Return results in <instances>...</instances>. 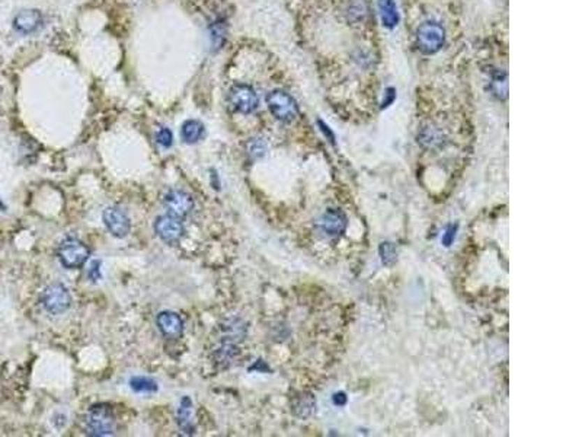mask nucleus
Here are the masks:
<instances>
[{"label":"nucleus","mask_w":582,"mask_h":437,"mask_svg":"<svg viewBox=\"0 0 582 437\" xmlns=\"http://www.w3.org/2000/svg\"><path fill=\"white\" fill-rule=\"evenodd\" d=\"M84 430L89 436H111L117 430V420L112 410L107 406L92 407L84 417Z\"/></svg>","instance_id":"f257e3e1"},{"label":"nucleus","mask_w":582,"mask_h":437,"mask_svg":"<svg viewBox=\"0 0 582 437\" xmlns=\"http://www.w3.org/2000/svg\"><path fill=\"white\" fill-rule=\"evenodd\" d=\"M267 104L271 114L283 123H291L299 115V105L294 98L284 91L276 89L268 94Z\"/></svg>","instance_id":"f03ea898"},{"label":"nucleus","mask_w":582,"mask_h":437,"mask_svg":"<svg viewBox=\"0 0 582 437\" xmlns=\"http://www.w3.org/2000/svg\"><path fill=\"white\" fill-rule=\"evenodd\" d=\"M446 41V31L437 22H424L417 31V44L424 54H435Z\"/></svg>","instance_id":"7ed1b4c3"},{"label":"nucleus","mask_w":582,"mask_h":437,"mask_svg":"<svg viewBox=\"0 0 582 437\" xmlns=\"http://www.w3.org/2000/svg\"><path fill=\"white\" fill-rule=\"evenodd\" d=\"M89 254H91L89 248L82 241L75 239V238L64 239L57 248V257L60 262L66 268H72V270L73 268L82 267L84 262H87L89 258Z\"/></svg>","instance_id":"20e7f679"},{"label":"nucleus","mask_w":582,"mask_h":437,"mask_svg":"<svg viewBox=\"0 0 582 437\" xmlns=\"http://www.w3.org/2000/svg\"><path fill=\"white\" fill-rule=\"evenodd\" d=\"M43 306L47 312L53 315L64 313L72 305V296L68 290L60 283H53L43 292Z\"/></svg>","instance_id":"39448f33"},{"label":"nucleus","mask_w":582,"mask_h":437,"mask_svg":"<svg viewBox=\"0 0 582 437\" xmlns=\"http://www.w3.org/2000/svg\"><path fill=\"white\" fill-rule=\"evenodd\" d=\"M227 99L232 110L241 114H251L260 105L258 95H256L253 88H251L249 85H244V83L233 85L229 91Z\"/></svg>","instance_id":"423d86ee"},{"label":"nucleus","mask_w":582,"mask_h":437,"mask_svg":"<svg viewBox=\"0 0 582 437\" xmlns=\"http://www.w3.org/2000/svg\"><path fill=\"white\" fill-rule=\"evenodd\" d=\"M348 225L347 216L341 210L331 209L324 212L316 222V229L320 235L327 238H338L345 232Z\"/></svg>","instance_id":"0eeeda50"},{"label":"nucleus","mask_w":582,"mask_h":437,"mask_svg":"<svg viewBox=\"0 0 582 437\" xmlns=\"http://www.w3.org/2000/svg\"><path fill=\"white\" fill-rule=\"evenodd\" d=\"M167 214L184 218L194 210V198L184 190H170L163 200Z\"/></svg>","instance_id":"6e6552de"},{"label":"nucleus","mask_w":582,"mask_h":437,"mask_svg":"<svg viewBox=\"0 0 582 437\" xmlns=\"http://www.w3.org/2000/svg\"><path fill=\"white\" fill-rule=\"evenodd\" d=\"M155 230L158 233V237L166 244L178 242L184 237V232H185L181 218L170 216V214H163L156 218Z\"/></svg>","instance_id":"1a4fd4ad"},{"label":"nucleus","mask_w":582,"mask_h":437,"mask_svg":"<svg viewBox=\"0 0 582 437\" xmlns=\"http://www.w3.org/2000/svg\"><path fill=\"white\" fill-rule=\"evenodd\" d=\"M104 223L107 229L114 235L115 238H124L130 233L131 222L130 217L123 209L118 207H108L104 210Z\"/></svg>","instance_id":"9d476101"},{"label":"nucleus","mask_w":582,"mask_h":437,"mask_svg":"<svg viewBox=\"0 0 582 437\" xmlns=\"http://www.w3.org/2000/svg\"><path fill=\"white\" fill-rule=\"evenodd\" d=\"M156 324L166 339H179L184 334V323L175 312H161L156 318Z\"/></svg>","instance_id":"9b49d317"},{"label":"nucleus","mask_w":582,"mask_h":437,"mask_svg":"<svg viewBox=\"0 0 582 437\" xmlns=\"http://www.w3.org/2000/svg\"><path fill=\"white\" fill-rule=\"evenodd\" d=\"M41 24H43V15L36 9L21 10L13 20V27L24 34L33 32L41 27Z\"/></svg>","instance_id":"f8f14e48"},{"label":"nucleus","mask_w":582,"mask_h":437,"mask_svg":"<svg viewBox=\"0 0 582 437\" xmlns=\"http://www.w3.org/2000/svg\"><path fill=\"white\" fill-rule=\"evenodd\" d=\"M239 356V348L234 343L221 341V346L217 347L213 353V362L220 367H229L234 363Z\"/></svg>","instance_id":"ddd939ff"},{"label":"nucleus","mask_w":582,"mask_h":437,"mask_svg":"<svg viewBox=\"0 0 582 437\" xmlns=\"http://www.w3.org/2000/svg\"><path fill=\"white\" fill-rule=\"evenodd\" d=\"M191 411H193V402L188 397H184L181 401V406L178 410V424L179 429L185 433V434H194L195 433V427L191 422Z\"/></svg>","instance_id":"4468645a"},{"label":"nucleus","mask_w":582,"mask_h":437,"mask_svg":"<svg viewBox=\"0 0 582 437\" xmlns=\"http://www.w3.org/2000/svg\"><path fill=\"white\" fill-rule=\"evenodd\" d=\"M379 10L386 28H395L399 24V12L395 0H379Z\"/></svg>","instance_id":"2eb2a0df"},{"label":"nucleus","mask_w":582,"mask_h":437,"mask_svg":"<svg viewBox=\"0 0 582 437\" xmlns=\"http://www.w3.org/2000/svg\"><path fill=\"white\" fill-rule=\"evenodd\" d=\"M221 331H223V341L234 343L245 337L246 325L242 319H229V321L221 325Z\"/></svg>","instance_id":"dca6fc26"},{"label":"nucleus","mask_w":582,"mask_h":437,"mask_svg":"<svg viewBox=\"0 0 582 437\" xmlns=\"http://www.w3.org/2000/svg\"><path fill=\"white\" fill-rule=\"evenodd\" d=\"M204 126L201 121L198 120H188L182 124L181 128V136L182 140L188 145H194L197 142H200L204 136Z\"/></svg>","instance_id":"f3484780"},{"label":"nucleus","mask_w":582,"mask_h":437,"mask_svg":"<svg viewBox=\"0 0 582 437\" xmlns=\"http://www.w3.org/2000/svg\"><path fill=\"white\" fill-rule=\"evenodd\" d=\"M316 410V399L312 394H301L293 401V411L300 418H307Z\"/></svg>","instance_id":"a211bd4d"},{"label":"nucleus","mask_w":582,"mask_h":437,"mask_svg":"<svg viewBox=\"0 0 582 437\" xmlns=\"http://www.w3.org/2000/svg\"><path fill=\"white\" fill-rule=\"evenodd\" d=\"M130 388L134 392H143V394H151L158 391V383L151 378L146 376H134L130 380Z\"/></svg>","instance_id":"6ab92c4d"},{"label":"nucleus","mask_w":582,"mask_h":437,"mask_svg":"<svg viewBox=\"0 0 582 437\" xmlns=\"http://www.w3.org/2000/svg\"><path fill=\"white\" fill-rule=\"evenodd\" d=\"M379 254L382 258V262L385 265H393L398 260V251L395 244L391 242H382L379 248Z\"/></svg>","instance_id":"aec40b11"},{"label":"nucleus","mask_w":582,"mask_h":437,"mask_svg":"<svg viewBox=\"0 0 582 437\" xmlns=\"http://www.w3.org/2000/svg\"><path fill=\"white\" fill-rule=\"evenodd\" d=\"M421 143L426 147H437L442 143L441 133L434 128H426L421 134Z\"/></svg>","instance_id":"412c9836"},{"label":"nucleus","mask_w":582,"mask_h":437,"mask_svg":"<svg viewBox=\"0 0 582 437\" xmlns=\"http://www.w3.org/2000/svg\"><path fill=\"white\" fill-rule=\"evenodd\" d=\"M248 154L252 159H261L267 154V143L262 139H251L248 142Z\"/></svg>","instance_id":"4be33fe9"},{"label":"nucleus","mask_w":582,"mask_h":437,"mask_svg":"<svg viewBox=\"0 0 582 437\" xmlns=\"http://www.w3.org/2000/svg\"><path fill=\"white\" fill-rule=\"evenodd\" d=\"M156 140H158V143H159L161 146H163V147H170V146H172V143H174V134H172V131H170L169 128L162 127V128L156 133Z\"/></svg>","instance_id":"5701e85b"},{"label":"nucleus","mask_w":582,"mask_h":437,"mask_svg":"<svg viewBox=\"0 0 582 437\" xmlns=\"http://www.w3.org/2000/svg\"><path fill=\"white\" fill-rule=\"evenodd\" d=\"M457 229H458V225H449L447 226L446 232H444V235H442V239H441L444 246H450L454 242Z\"/></svg>","instance_id":"b1692460"},{"label":"nucleus","mask_w":582,"mask_h":437,"mask_svg":"<svg viewBox=\"0 0 582 437\" xmlns=\"http://www.w3.org/2000/svg\"><path fill=\"white\" fill-rule=\"evenodd\" d=\"M99 267H100V262H99V261H94V262H92V265H91V270H89V274H88L91 280L98 281V280L100 279V270H99Z\"/></svg>","instance_id":"393cba45"},{"label":"nucleus","mask_w":582,"mask_h":437,"mask_svg":"<svg viewBox=\"0 0 582 437\" xmlns=\"http://www.w3.org/2000/svg\"><path fill=\"white\" fill-rule=\"evenodd\" d=\"M395 98H396V91L393 89V88H389L387 89V92H386V99L383 101V105H382V108H386V107H389L393 101H395Z\"/></svg>","instance_id":"a878e982"},{"label":"nucleus","mask_w":582,"mask_h":437,"mask_svg":"<svg viewBox=\"0 0 582 437\" xmlns=\"http://www.w3.org/2000/svg\"><path fill=\"white\" fill-rule=\"evenodd\" d=\"M332 399H334V404H335V406H338V407L345 406V404H347V401H348V398H347V395H345L344 392H338V394H335Z\"/></svg>","instance_id":"bb28decb"},{"label":"nucleus","mask_w":582,"mask_h":437,"mask_svg":"<svg viewBox=\"0 0 582 437\" xmlns=\"http://www.w3.org/2000/svg\"><path fill=\"white\" fill-rule=\"evenodd\" d=\"M319 126H320V128H322V131H323L324 136H328V138H329V142H331V143H335V136H334V133L329 130V127H328L327 124H323L322 121H319Z\"/></svg>","instance_id":"cd10ccee"}]
</instances>
